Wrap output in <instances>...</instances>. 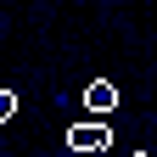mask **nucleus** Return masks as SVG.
<instances>
[{"instance_id":"1","label":"nucleus","mask_w":157,"mask_h":157,"mask_svg":"<svg viewBox=\"0 0 157 157\" xmlns=\"http://www.w3.org/2000/svg\"><path fill=\"white\" fill-rule=\"evenodd\" d=\"M67 146H73V151H107V146H112V129L101 124V118H84V124L67 129Z\"/></svg>"},{"instance_id":"4","label":"nucleus","mask_w":157,"mask_h":157,"mask_svg":"<svg viewBox=\"0 0 157 157\" xmlns=\"http://www.w3.org/2000/svg\"><path fill=\"white\" fill-rule=\"evenodd\" d=\"M135 157H151V151H135Z\"/></svg>"},{"instance_id":"3","label":"nucleus","mask_w":157,"mask_h":157,"mask_svg":"<svg viewBox=\"0 0 157 157\" xmlns=\"http://www.w3.org/2000/svg\"><path fill=\"white\" fill-rule=\"evenodd\" d=\"M11 112H17V95H11V90H0V124H6Z\"/></svg>"},{"instance_id":"2","label":"nucleus","mask_w":157,"mask_h":157,"mask_svg":"<svg viewBox=\"0 0 157 157\" xmlns=\"http://www.w3.org/2000/svg\"><path fill=\"white\" fill-rule=\"evenodd\" d=\"M84 107H90V112H112V107H118V84H107V78L84 84Z\"/></svg>"}]
</instances>
